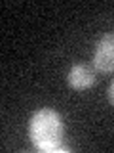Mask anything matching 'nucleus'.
<instances>
[{
    "mask_svg": "<svg viewBox=\"0 0 114 153\" xmlns=\"http://www.w3.org/2000/svg\"><path fill=\"white\" fill-rule=\"evenodd\" d=\"M32 143L42 151H63L61 142L65 134V124L59 113L53 109H40L31 119Z\"/></svg>",
    "mask_w": 114,
    "mask_h": 153,
    "instance_id": "1",
    "label": "nucleus"
},
{
    "mask_svg": "<svg viewBox=\"0 0 114 153\" xmlns=\"http://www.w3.org/2000/svg\"><path fill=\"white\" fill-rule=\"evenodd\" d=\"M93 65L101 73H114V35H103L95 46Z\"/></svg>",
    "mask_w": 114,
    "mask_h": 153,
    "instance_id": "2",
    "label": "nucleus"
},
{
    "mask_svg": "<svg viewBox=\"0 0 114 153\" xmlns=\"http://www.w3.org/2000/svg\"><path fill=\"white\" fill-rule=\"evenodd\" d=\"M66 82L72 86L74 90H88L97 82V75L91 67L84 63H76L70 67L69 75H66Z\"/></svg>",
    "mask_w": 114,
    "mask_h": 153,
    "instance_id": "3",
    "label": "nucleus"
},
{
    "mask_svg": "<svg viewBox=\"0 0 114 153\" xmlns=\"http://www.w3.org/2000/svg\"><path fill=\"white\" fill-rule=\"evenodd\" d=\"M107 96H108V102H110V105L114 107V80L110 82V86H108V90H107Z\"/></svg>",
    "mask_w": 114,
    "mask_h": 153,
    "instance_id": "4",
    "label": "nucleus"
}]
</instances>
